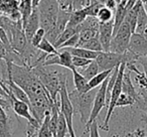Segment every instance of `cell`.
I'll return each mask as SVG.
<instances>
[{
  "mask_svg": "<svg viewBox=\"0 0 147 137\" xmlns=\"http://www.w3.org/2000/svg\"><path fill=\"white\" fill-rule=\"evenodd\" d=\"M22 27H23V31H24L27 39H28V41L30 43L31 38H32L35 31L40 27V24H39V14L36 8L33 9L32 13H31L30 16L28 17L26 22L22 25Z\"/></svg>",
  "mask_w": 147,
  "mask_h": 137,
  "instance_id": "obj_13",
  "label": "cell"
},
{
  "mask_svg": "<svg viewBox=\"0 0 147 137\" xmlns=\"http://www.w3.org/2000/svg\"><path fill=\"white\" fill-rule=\"evenodd\" d=\"M100 72H101L100 67H99L96 59H94V61H91L87 67H85L84 69H82V71H81L80 73L87 79V80L90 81L91 79L94 78V77L96 76V75H98Z\"/></svg>",
  "mask_w": 147,
  "mask_h": 137,
  "instance_id": "obj_21",
  "label": "cell"
},
{
  "mask_svg": "<svg viewBox=\"0 0 147 137\" xmlns=\"http://www.w3.org/2000/svg\"><path fill=\"white\" fill-rule=\"evenodd\" d=\"M67 131V122H65V118L61 111H59V119H57V137H65Z\"/></svg>",
  "mask_w": 147,
  "mask_h": 137,
  "instance_id": "obj_28",
  "label": "cell"
},
{
  "mask_svg": "<svg viewBox=\"0 0 147 137\" xmlns=\"http://www.w3.org/2000/svg\"><path fill=\"white\" fill-rule=\"evenodd\" d=\"M132 30L127 21H123L114 35L110 45V51L117 53H124L128 51Z\"/></svg>",
  "mask_w": 147,
  "mask_h": 137,
  "instance_id": "obj_6",
  "label": "cell"
},
{
  "mask_svg": "<svg viewBox=\"0 0 147 137\" xmlns=\"http://www.w3.org/2000/svg\"><path fill=\"white\" fill-rule=\"evenodd\" d=\"M113 29H114V19L108 22H100L98 37L104 51H110L111 41L113 38Z\"/></svg>",
  "mask_w": 147,
  "mask_h": 137,
  "instance_id": "obj_12",
  "label": "cell"
},
{
  "mask_svg": "<svg viewBox=\"0 0 147 137\" xmlns=\"http://www.w3.org/2000/svg\"><path fill=\"white\" fill-rule=\"evenodd\" d=\"M11 103V108L14 111V113L16 114V116H19L21 118H24L25 120H27L28 125L34 127L36 129H39L40 124L37 122V120L32 116V113L30 111V107L27 103L22 102V101L16 99L14 96L10 99Z\"/></svg>",
  "mask_w": 147,
  "mask_h": 137,
  "instance_id": "obj_10",
  "label": "cell"
},
{
  "mask_svg": "<svg viewBox=\"0 0 147 137\" xmlns=\"http://www.w3.org/2000/svg\"><path fill=\"white\" fill-rule=\"evenodd\" d=\"M100 71H112L122 63H136V57L127 51L124 53H117L112 51L99 53L96 59Z\"/></svg>",
  "mask_w": 147,
  "mask_h": 137,
  "instance_id": "obj_4",
  "label": "cell"
},
{
  "mask_svg": "<svg viewBox=\"0 0 147 137\" xmlns=\"http://www.w3.org/2000/svg\"><path fill=\"white\" fill-rule=\"evenodd\" d=\"M136 63H139L143 67V71H144V74L147 78V55H143V57H140L137 59Z\"/></svg>",
  "mask_w": 147,
  "mask_h": 137,
  "instance_id": "obj_34",
  "label": "cell"
},
{
  "mask_svg": "<svg viewBox=\"0 0 147 137\" xmlns=\"http://www.w3.org/2000/svg\"><path fill=\"white\" fill-rule=\"evenodd\" d=\"M73 74V79H74V85H75V90H77L80 93H87L92 89L89 86V81L81 74L79 71H77V69L71 71Z\"/></svg>",
  "mask_w": 147,
  "mask_h": 137,
  "instance_id": "obj_14",
  "label": "cell"
},
{
  "mask_svg": "<svg viewBox=\"0 0 147 137\" xmlns=\"http://www.w3.org/2000/svg\"><path fill=\"white\" fill-rule=\"evenodd\" d=\"M65 51H67L69 53H71V55L73 57H83V59H97L99 53H96V51H89V49H86L84 47H63Z\"/></svg>",
  "mask_w": 147,
  "mask_h": 137,
  "instance_id": "obj_16",
  "label": "cell"
},
{
  "mask_svg": "<svg viewBox=\"0 0 147 137\" xmlns=\"http://www.w3.org/2000/svg\"><path fill=\"white\" fill-rule=\"evenodd\" d=\"M135 105V99L126 93H121L120 97L117 100L116 108H123V107H132Z\"/></svg>",
  "mask_w": 147,
  "mask_h": 137,
  "instance_id": "obj_27",
  "label": "cell"
},
{
  "mask_svg": "<svg viewBox=\"0 0 147 137\" xmlns=\"http://www.w3.org/2000/svg\"><path fill=\"white\" fill-rule=\"evenodd\" d=\"M76 33H78V30H77V27H69V26H67L65 28V30L59 34V36L57 37V39L55 40V43H53L55 47L57 49H59L61 45H63L65 41H67L69 38H71L73 35H75Z\"/></svg>",
  "mask_w": 147,
  "mask_h": 137,
  "instance_id": "obj_20",
  "label": "cell"
},
{
  "mask_svg": "<svg viewBox=\"0 0 147 137\" xmlns=\"http://www.w3.org/2000/svg\"><path fill=\"white\" fill-rule=\"evenodd\" d=\"M105 6L108 7L111 10H115L117 7V1L116 0H108V1L105 3Z\"/></svg>",
  "mask_w": 147,
  "mask_h": 137,
  "instance_id": "obj_35",
  "label": "cell"
},
{
  "mask_svg": "<svg viewBox=\"0 0 147 137\" xmlns=\"http://www.w3.org/2000/svg\"><path fill=\"white\" fill-rule=\"evenodd\" d=\"M135 32L147 37V12L145 10L144 6L140 7L138 15H137V22Z\"/></svg>",
  "mask_w": 147,
  "mask_h": 137,
  "instance_id": "obj_15",
  "label": "cell"
},
{
  "mask_svg": "<svg viewBox=\"0 0 147 137\" xmlns=\"http://www.w3.org/2000/svg\"><path fill=\"white\" fill-rule=\"evenodd\" d=\"M112 71H102V72H100L98 75H96L94 78L91 79V80L89 81V86H90V88L95 89V88L100 87L101 85L103 84V82L110 76Z\"/></svg>",
  "mask_w": 147,
  "mask_h": 137,
  "instance_id": "obj_24",
  "label": "cell"
},
{
  "mask_svg": "<svg viewBox=\"0 0 147 137\" xmlns=\"http://www.w3.org/2000/svg\"><path fill=\"white\" fill-rule=\"evenodd\" d=\"M109 77L104 81V82H103V84L101 85V86L98 88V90H97L96 96H95V99H94V103H93L92 112H91V115H90V118H89L88 123L86 124V131H85L86 133H87V130H88L89 126H90V125L92 124L95 120H96L97 117H98L99 114H100V112L102 111V109L106 106L107 85H108Z\"/></svg>",
  "mask_w": 147,
  "mask_h": 137,
  "instance_id": "obj_9",
  "label": "cell"
},
{
  "mask_svg": "<svg viewBox=\"0 0 147 137\" xmlns=\"http://www.w3.org/2000/svg\"><path fill=\"white\" fill-rule=\"evenodd\" d=\"M57 1H59V0H57Z\"/></svg>",
  "mask_w": 147,
  "mask_h": 137,
  "instance_id": "obj_39",
  "label": "cell"
},
{
  "mask_svg": "<svg viewBox=\"0 0 147 137\" xmlns=\"http://www.w3.org/2000/svg\"><path fill=\"white\" fill-rule=\"evenodd\" d=\"M49 118H51V111H47L38 129L37 137H53L51 128H49Z\"/></svg>",
  "mask_w": 147,
  "mask_h": 137,
  "instance_id": "obj_22",
  "label": "cell"
},
{
  "mask_svg": "<svg viewBox=\"0 0 147 137\" xmlns=\"http://www.w3.org/2000/svg\"><path fill=\"white\" fill-rule=\"evenodd\" d=\"M45 37V30L43 28H41V27H39V28L35 31L34 34H33L32 38H31V40H30V43L33 47H37V45L41 43V40H42Z\"/></svg>",
  "mask_w": 147,
  "mask_h": 137,
  "instance_id": "obj_30",
  "label": "cell"
},
{
  "mask_svg": "<svg viewBox=\"0 0 147 137\" xmlns=\"http://www.w3.org/2000/svg\"><path fill=\"white\" fill-rule=\"evenodd\" d=\"M0 137H12L10 123L6 111L0 106Z\"/></svg>",
  "mask_w": 147,
  "mask_h": 137,
  "instance_id": "obj_17",
  "label": "cell"
},
{
  "mask_svg": "<svg viewBox=\"0 0 147 137\" xmlns=\"http://www.w3.org/2000/svg\"><path fill=\"white\" fill-rule=\"evenodd\" d=\"M0 95H1V96H3V97H6V98L9 99L8 94H7V93L5 92V90L2 88V86H1V85H0Z\"/></svg>",
  "mask_w": 147,
  "mask_h": 137,
  "instance_id": "obj_36",
  "label": "cell"
},
{
  "mask_svg": "<svg viewBox=\"0 0 147 137\" xmlns=\"http://www.w3.org/2000/svg\"><path fill=\"white\" fill-rule=\"evenodd\" d=\"M59 95L61 111L65 118V122H67L69 134L71 137H77L76 132H75V129H74V125H73V119H74V116H75V115H74L73 106H71V103L69 98V92H67V81L63 82Z\"/></svg>",
  "mask_w": 147,
  "mask_h": 137,
  "instance_id": "obj_7",
  "label": "cell"
},
{
  "mask_svg": "<svg viewBox=\"0 0 147 137\" xmlns=\"http://www.w3.org/2000/svg\"><path fill=\"white\" fill-rule=\"evenodd\" d=\"M97 90L98 89L95 88L87 93H80L75 90L69 93V98L71 103V106H73L74 115H80L81 122L85 125L88 123L89 118H90Z\"/></svg>",
  "mask_w": 147,
  "mask_h": 137,
  "instance_id": "obj_3",
  "label": "cell"
},
{
  "mask_svg": "<svg viewBox=\"0 0 147 137\" xmlns=\"http://www.w3.org/2000/svg\"><path fill=\"white\" fill-rule=\"evenodd\" d=\"M87 14L85 12L84 9H77V10H73L71 12V16H69V22H67V26L69 27H77L80 25L85 19L87 18Z\"/></svg>",
  "mask_w": 147,
  "mask_h": 137,
  "instance_id": "obj_19",
  "label": "cell"
},
{
  "mask_svg": "<svg viewBox=\"0 0 147 137\" xmlns=\"http://www.w3.org/2000/svg\"><path fill=\"white\" fill-rule=\"evenodd\" d=\"M126 70V63H122L119 67V71H118V76H117L116 82L115 85L112 89V92L110 95V100H109V104L107 107V112H106V116H105L104 122L101 124V128L104 131H109V123L111 121V118L113 116V113H114L115 109H116V103L117 100L120 97L121 93H122V81H123V75L125 73Z\"/></svg>",
  "mask_w": 147,
  "mask_h": 137,
  "instance_id": "obj_5",
  "label": "cell"
},
{
  "mask_svg": "<svg viewBox=\"0 0 147 137\" xmlns=\"http://www.w3.org/2000/svg\"><path fill=\"white\" fill-rule=\"evenodd\" d=\"M6 65L7 77L20 87L27 94L29 99L41 95H49L30 67L18 65L12 61H6Z\"/></svg>",
  "mask_w": 147,
  "mask_h": 137,
  "instance_id": "obj_1",
  "label": "cell"
},
{
  "mask_svg": "<svg viewBox=\"0 0 147 137\" xmlns=\"http://www.w3.org/2000/svg\"><path fill=\"white\" fill-rule=\"evenodd\" d=\"M128 51H130L135 57L136 61L138 57L147 55V37L139 34V33H132L129 43Z\"/></svg>",
  "mask_w": 147,
  "mask_h": 137,
  "instance_id": "obj_11",
  "label": "cell"
},
{
  "mask_svg": "<svg viewBox=\"0 0 147 137\" xmlns=\"http://www.w3.org/2000/svg\"><path fill=\"white\" fill-rule=\"evenodd\" d=\"M18 11L20 13L21 21H22V25L26 22L28 17L33 11L32 7V0H21V2L19 3Z\"/></svg>",
  "mask_w": 147,
  "mask_h": 137,
  "instance_id": "obj_18",
  "label": "cell"
},
{
  "mask_svg": "<svg viewBox=\"0 0 147 137\" xmlns=\"http://www.w3.org/2000/svg\"><path fill=\"white\" fill-rule=\"evenodd\" d=\"M79 47H84V49H89V51H96V53H102V51H104L102 45H101L100 40H99V37H95V38L90 39V40L84 43Z\"/></svg>",
  "mask_w": 147,
  "mask_h": 137,
  "instance_id": "obj_25",
  "label": "cell"
},
{
  "mask_svg": "<svg viewBox=\"0 0 147 137\" xmlns=\"http://www.w3.org/2000/svg\"><path fill=\"white\" fill-rule=\"evenodd\" d=\"M99 36V29H83L79 32V45L81 47L84 43Z\"/></svg>",
  "mask_w": 147,
  "mask_h": 137,
  "instance_id": "obj_23",
  "label": "cell"
},
{
  "mask_svg": "<svg viewBox=\"0 0 147 137\" xmlns=\"http://www.w3.org/2000/svg\"><path fill=\"white\" fill-rule=\"evenodd\" d=\"M91 61H92V59H83V57H73V65L76 69H84Z\"/></svg>",
  "mask_w": 147,
  "mask_h": 137,
  "instance_id": "obj_31",
  "label": "cell"
},
{
  "mask_svg": "<svg viewBox=\"0 0 147 137\" xmlns=\"http://www.w3.org/2000/svg\"><path fill=\"white\" fill-rule=\"evenodd\" d=\"M53 104V101L51 100L49 95H41L29 99V107L32 116L36 119L39 124L42 123L45 113L51 110Z\"/></svg>",
  "mask_w": 147,
  "mask_h": 137,
  "instance_id": "obj_8",
  "label": "cell"
},
{
  "mask_svg": "<svg viewBox=\"0 0 147 137\" xmlns=\"http://www.w3.org/2000/svg\"><path fill=\"white\" fill-rule=\"evenodd\" d=\"M37 49L40 51H42V53H47V55H57V53H59V51L55 49V45L49 40H47L45 37L41 40V43L37 45Z\"/></svg>",
  "mask_w": 147,
  "mask_h": 137,
  "instance_id": "obj_29",
  "label": "cell"
},
{
  "mask_svg": "<svg viewBox=\"0 0 147 137\" xmlns=\"http://www.w3.org/2000/svg\"><path fill=\"white\" fill-rule=\"evenodd\" d=\"M40 1H41V0H32V7H33V9L36 8L37 5L39 4V2H40Z\"/></svg>",
  "mask_w": 147,
  "mask_h": 137,
  "instance_id": "obj_37",
  "label": "cell"
},
{
  "mask_svg": "<svg viewBox=\"0 0 147 137\" xmlns=\"http://www.w3.org/2000/svg\"><path fill=\"white\" fill-rule=\"evenodd\" d=\"M96 17L100 22H108V21H111L114 19V12H113V10L109 9L108 7H106L104 5L98 11V14H97Z\"/></svg>",
  "mask_w": 147,
  "mask_h": 137,
  "instance_id": "obj_26",
  "label": "cell"
},
{
  "mask_svg": "<svg viewBox=\"0 0 147 137\" xmlns=\"http://www.w3.org/2000/svg\"><path fill=\"white\" fill-rule=\"evenodd\" d=\"M87 133H89V137H101L99 133V125L97 120H95L92 124L89 126Z\"/></svg>",
  "mask_w": 147,
  "mask_h": 137,
  "instance_id": "obj_33",
  "label": "cell"
},
{
  "mask_svg": "<svg viewBox=\"0 0 147 137\" xmlns=\"http://www.w3.org/2000/svg\"><path fill=\"white\" fill-rule=\"evenodd\" d=\"M78 45H79V33H76L71 38H69L67 41H65L59 47V49H63V47H78Z\"/></svg>",
  "mask_w": 147,
  "mask_h": 137,
  "instance_id": "obj_32",
  "label": "cell"
},
{
  "mask_svg": "<svg viewBox=\"0 0 147 137\" xmlns=\"http://www.w3.org/2000/svg\"><path fill=\"white\" fill-rule=\"evenodd\" d=\"M31 70L36 75V77L39 79V81L43 85L45 90L47 91L51 100L53 102L57 101V97L59 93L63 82L67 81V75L65 73L59 72L57 70H53V69L49 70L47 67L42 65L31 67Z\"/></svg>",
  "mask_w": 147,
  "mask_h": 137,
  "instance_id": "obj_2",
  "label": "cell"
},
{
  "mask_svg": "<svg viewBox=\"0 0 147 137\" xmlns=\"http://www.w3.org/2000/svg\"><path fill=\"white\" fill-rule=\"evenodd\" d=\"M97 1H99V2L101 3V4H103V5H105V3L108 1V0H97Z\"/></svg>",
  "mask_w": 147,
  "mask_h": 137,
  "instance_id": "obj_38",
  "label": "cell"
}]
</instances>
